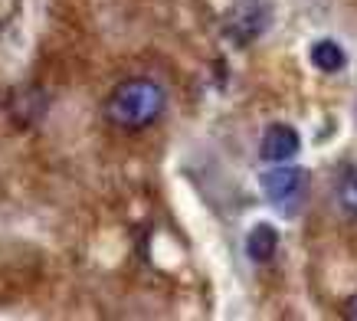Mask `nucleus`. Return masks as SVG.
I'll return each mask as SVG.
<instances>
[{"label":"nucleus","instance_id":"obj_1","mask_svg":"<svg viewBox=\"0 0 357 321\" xmlns=\"http://www.w3.org/2000/svg\"><path fill=\"white\" fill-rule=\"evenodd\" d=\"M164 105H167V96L154 79H125L112 89L109 102H105V115L119 128L141 131L161 118Z\"/></svg>","mask_w":357,"mask_h":321},{"label":"nucleus","instance_id":"obj_2","mask_svg":"<svg viewBox=\"0 0 357 321\" xmlns=\"http://www.w3.org/2000/svg\"><path fill=\"white\" fill-rule=\"evenodd\" d=\"M305 177H308V174H305L302 167H279V164H275L272 171H266L259 177V191H262V197H266L272 207L292 204V200L302 197Z\"/></svg>","mask_w":357,"mask_h":321},{"label":"nucleus","instance_id":"obj_3","mask_svg":"<svg viewBox=\"0 0 357 321\" xmlns=\"http://www.w3.org/2000/svg\"><path fill=\"white\" fill-rule=\"evenodd\" d=\"M298 148H302L298 131H295L292 125H282V121L279 125H269L259 141V154H262V160H269V164H282V160L295 158Z\"/></svg>","mask_w":357,"mask_h":321},{"label":"nucleus","instance_id":"obj_4","mask_svg":"<svg viewBox=\"0 0 357 321\" xmlns=\"http://www.w3.org/2000/svg\"><path fill=\"white\" fill-rule=\"evenodd\" d=\"M279 249V230L272 223H256L246 236V256L252 262H269Z\"/></svg>","mask_w":357,"mask_h":321},{"label":"nucleus","instance_id":"obj_5","mask_svg":"<svg viewBox=\"0 0 357 321\" xmlns=\"http://www.w3.org/2000/svg\"><path fill=\"white\" fill-rule=\"evenodd\" d=\"M312 66L318 73H337V69L347 66V56L335 40H318V43L312 46Z\"/></svg>","mask_w":357,"mask_h":321},{"label":"nucleus","instance_id":"obj_6","mask_svg":"<svg viewBox=\"0 0 357 321\" xmlns=\"http://www.w3.org/2000/svg\"><path fill=\"white\" fill-rule=\"evenodd\" d=\"M337 204L344 210L347 216H354L357 220V171H347L337 184Z\"/></svg>","mask_w":357,"mask_h":321},{"label":"nucleus","instance_id":"obj_7","mask_svg":"<svg viewBox=\"0 0 357 321\" xmlns=\"http://www.w3.org/2000/svg\"><path fill=\"white\" fill-rule=\"evenodd\" d=\"M347 315H351V318H357V295L351 299V305H347Z\"/></svg>","mask_w":357,"mask_h":321}]
</instances>
